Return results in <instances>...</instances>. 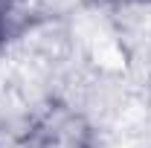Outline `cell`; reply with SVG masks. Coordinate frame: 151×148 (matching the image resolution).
<instances>
[{
    "label": "cell",
    "instance_id": "obj_1",
    "mask_svg": "<svg viewBox=\"0 0 151 148\" xmlns=\"http://www.w3.org/2000/svg\"><path fill=\"white\" fill-rule=\"evenodd\" d=\"M0 38H3V20H0Z\"/></svg>",
    "mask_w": 151,
    "mask_h": 148
}]
</instances>
